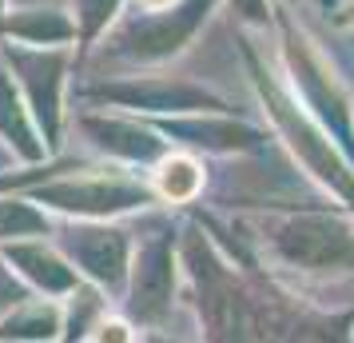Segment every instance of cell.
Masks as SVG:
<instances>
[{
    "label": "cell",
    "instance_id": "cell-3",
    "mask_svg": "<svg viewBox=\"0 0 354 343\" xmlns=\"http://www.w3.org/2000/svg\"><path fill=\"white\" fill-rule=\"evenodd\" d=\"M147 8H163V4H171V0H144Z\"/></svg>",
    "mask_w": 354,
    "mask_h": 343
},
{
    "label": "cell",
    "instance_id": "cell-2",
    "mask_svg": "<svg viewBox=\"0 0 354 343\" xmlns=\"http://www.w3.org/2000/svg\"><path fill=\"white\" fill-rule=\"evenodd\" d=\"M96 343H128V327H120V324L104 327V335H100Z\"/></svg>",
    "mask_w": 354,
    "mask_h": 343
},
{
    "label": "cell",
    "instance_id": "cell-1",
    "mask_svg": "<svg viewBox=\"0 0 354 343\" xmlns=\"http://www.w3.org/2000/svg\"><path fill=\"white\" fill-rule=\"evenodd\" d=\"M160 188H163V196H171V200L195 196V188H199V168H195L187 156L167 160V164L160 168Z\"/></svg>",
    "mask_w": 354,
    "mask_h": 343
}]
</instances>
